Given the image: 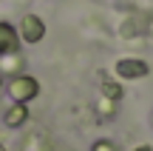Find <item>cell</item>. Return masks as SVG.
Segmentation results:
<instances>
[{"mask_svg": "<svg viewBox=\"0 0 153 151\" xmlns=\"http://www.w3.org/2000/svg\"><path fill=\"white\" fill-rule=\"evenodd\" d=\"M9 94L14 97V103H28L40 94V83L34 77H28V74H20V77H14L9 83Z\"/></svg>", "mask_w": 153, "mask_h": 151, "instance_id": "cell-1", "label": "cell"}, {"mask_svg": "<svg viewBox=\"0 0 153 151\" xmlns=\"http://www.w3.org/2000/svg\"><path fill=\"white\" fill-rule=\"evenodd\" d=\"M20 34L26 43H37V40H43V34H45V26H43V20L40 17H34V14H26L23 17V23H20Z\"/></svg>", "mask_w": 153, "mask_h": 151, "instance_id": "cell-2", "label": "cell"}, {"mask_svg": "<svg viewBox=\"0 0 153 151\" xmlns=\"http://www.w3.org/2000/svg\"><path fill=\"white\" fill-rule=\"evenodd\" d=\"M17 49H20V34H17V29L11 26V23L0 20V57L14 54Z\"/></svg>", "mask_w": 153, "mask_h": 151, "instance_id": "cell-3", "label": "cell"}, {"mask_svg": "<svg viewBox=\"0 0 153 151\" xmlns=\"http://www.w3.org/2000/svg\"><path fill=\"white\" fill-rule=\"evenodd\" d=\"M116 74H119V77H125V80H139V77H145V74H148V63L125 57V60L116 63Z\"/></svg>", "mask_w": 153, "mask_h": 151, "instance_id": "cell-4", "label": "cell"}, {"mask_svg": "<svg viewBox=\"0 0 153 151\" xmlns=\"http://www.w3.org/2000/svg\"><path fill=\"white\" fill-rule=\"evenodd\" d=\"M26 120H28V108H26V103H14V106L6 111L3 123L9 125V128H17V125H23Z\"/></svg>", "mask_w": 153, "mask_h": 151, "instance_id": "cell-5", "label": "cell"}, {"mask_svg": "<svg viewBox=\"0 0 153 151\" xmlns=\"http://www.w3.org/2000/svg\"><path fill=\"white\" fill-rule=\"evenodd\" d=\"M105 97H114V100H119L122 97V89L116 83H105Z\"/></svg>", "mask_w": 153, "mask_h": 151, "instance_id": "cell-6", "label": "cell"}, {"mask_svg": "<svg viewBox=\"0 0 153 151\" xmlns=\"http://www.w3.org/2000/svg\"><path fill=\"white\" fill-rule=\"evenodd\" d=\"M91 151H116V148H114V143H108V140H97Z\"/></svg>", "mask_w": 153, "mask_h": 151, "instance_id": "cell-7", "label": "cell"}, {"mask_svg": "<svg viewBox=\"0 0 153 151\" xmlns=\"http://www.w3.org/2000/svg\"><path fill=\"white\" fill-rule=\"evenodd\" d=\"M133 151H153V148H150V146H136Z\"/></svg>", "mask_w": 153, "mask_h": 151, "instance_id": "cell-8", "label": "cell"}, {"mask_svg": "<svg viewBox=\"0 0 153 151\" xmlns=\"http://www.w3.org/2000/svg\"><path fill=\"white\" fill-rule=\"evenodd\" d=\"M0 151H6V148H3V143H0Z\"/></svg>", "mask_w": 153, "mask_h": 151, "instance_id": "cell-9", "label": "cell"}, {"mask_svg": "<svg viewBox=\"0 0 153 151\" xmlns=\"http://www.w3.org/2000/svg\"><path fill=\"white\" fill-rule=\"evenodd\" d=\"M0 86H3V83H0Z\"/></svg>", "mask_w": 153, "mask_h": 151, "instance_id": "cell-10", "label": "cell"}]
</instances>
